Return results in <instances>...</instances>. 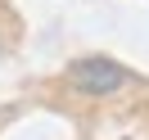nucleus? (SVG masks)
<instances>
[{"label": "nucleus", "instance_id": "f257e3e1", "mask_svg": "<svg viewBox=\"0 0 149 140\" xmlns=\"http://www.w3.org/2000/svg\"><path fill=\"white\" fill-rule=\"evenodd\" d=\"M68 81L77 86L81 95H113L127 86V68L118 59H104V54H91V59H77L68 68Z\"/></svg>", "mask_w": 149, "mask_h": 140}]
</instances>
